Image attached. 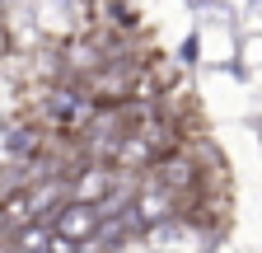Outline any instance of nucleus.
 <instances>
[{"mask_svg":"<svg viewBox=\"0 0 262 253\" xmlns=\"http://www.w3.org/2000/svg\"><path fill=\"white\" fill-rule=\"evenodd\" d=\"M0 56H5V28H0Z\"/></svg>","mask_w":262,"mask_h":253,"instance_id":"nucleus-2","label":"nucleus"},{"mask_svg":"<svg viewBox=\"0 0 262 253\" xmlns=\"http://www.w3.org/2000/svg\"><path fill=\"white\" fill-rule=\"evenodd\" d=\"M98 230H103V211H98V206H84V202H71V206L56 216V225H52L56 239L75 244V248H80V244H94Z\"/></svg>","mask_w":262,"mask_h":253,"instance_id":"nucleus-1","label":"nucleus"}]
</instances>
